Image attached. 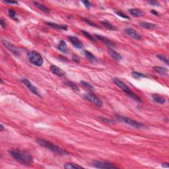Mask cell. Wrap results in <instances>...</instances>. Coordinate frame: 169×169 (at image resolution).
I'll use <instances>...</instances> for the list:
<instances>
[{"mask_svg": "<svg viewBox=\"0 0 169 169\" xmlns=\"http://www.w3.org/2000/svg\"><path fill=\"white\" fill-rule=\"evenodd\" d=\"M8 15L12 19L16 21H19V19H18L17 15V13H15V11H13V10L12 9H9L8 11Z\"/></svg>", "mask_w": 169, "mask_h": 169, "instance_id": "25", "label": "cell"}, {"mask_svg": "<svg viewBox=\"0 0 169 169\" xmlns=\"http://www.w3.org/2000/svg\"><path fill=\"white\" fill-rule=\"evenodd\" d=\"M34 4L35 5V6L37 7V8L39 9L41 11H42V12L45 13H50V9H49V8H48V7H46V6H44V5L37 2H34Z\"/></svg>", "mask_w": 169, "mask_h": 169, "instance_id": "18", "label": "cell"}, {"mask_svg": "<svg viewBox=\"0 0 169 169\" xmlns=\"http://www.w3.org/2000/svg\"><path fill=\"white\" fill-rule=\"evenodd\" d=\"M65 84H66L68 86L70 87L72 89L75 90V91H79V89L78 86H77V85H76L75 83H74L73 82H71V81H66V82H65Z\"/></svg>", "mask_w": 169, "mask_h": 169, "instance_id": "26", "label": "cell"}, {"mask_svg": "<svg viewBox=\"0 0 169 169\" xmlns=\"http://www.w3.org/2000/svg\"><path fill=\"white\" fill-rule=\"evenodd\" d=\"M93 166L97 168H103V169H116L117 168L116 166H114L112 164L109 162H103V161H95L93 162Z\"/></svg>", "mask_w": 169, "mask_h": 169, "instance_id": "7", "label": "cell"}, {"mask_svg": "<svg viewBox=\"0 0 169 169\" xmlns=\"http://www.w3.org/2000/svg\"><path fill=\"white\" fill-rule=\"evenodd\" d=\"M81 85H82L83 86H84V87H87V88L89 89H90V90L93 89V86L91 85V84L88 83L86 82V81H81Z\"/></svg>", "mask_w": 169, "mask_h": 169, "instance_id": "30", "label": "cell"}, {"mask_svg": "<svg viewBox=\"0 0 169 169\" xmlns=\"http://www.w3.org/2000/svg\"><path fill=\"white\" fill-rule=\"evenodd\" d=\"M36 141L40 146L46 148V149H49V150L52 151L56 153V154H58L60 155H69V153L68 151L62 149V148L57 146V145H54L52 143L50 142L49 141L38 138V139H36Z\"/></svg>", "mask_w": 169, "mask_h": 169, "instance_id": "2", "label": "cell"}, {"mask_svg": "<svg viewBox=\"0 0 169 169\" xmlns=\"http://www.w3.org/2000/svg\"><path fill=\"white\" fill-rule=\"evenodd\" d=\"M84 98L85 99H87L88 101L91 102L93 104H94L95 105H96V106L101 108L103 106V103L101 100V99H99L96 95H95V94L93 93H89L86 94Z\"/></svg>", "mask_w": 169, "mask_h": 169, "instance_id": "6", "label": "cell"}, {"mask_svg": "<svg viewBox=\"0 0 169 169\" xmlns=\"http://www.w3.org/2000/svg\"><path fill=\"white\" fill-rule=\"evenodd\" d=\"M102 24H103V25L104 26V27H105L106 29H108V30H116V29L115 27H114L113 24H112L110 23H109L108 21H102Z\"/></svg>", "mask_w": 169, "mask_h": 169, "instance_id": "23", "label": "cell"}, {"mask_svg": "<svg viewBox=\"0 0 169 169\" xmlns=\"http://www.w3.org/2000/svg\"><path fill=\"white\" fill-rule=\"evenodd\" d=\"M81 32H82L83 34H84V35L86 37H87L88 39H89L90 40H91L92 42H95V37H93L91 34H90L89 33H88V32L87 31H85V30H81Z\"/></svg>", "mask_w": 169, "mask_h": 169, "instance_id": "28", "label": "cell"}, {"mask_svg": "<svg viewBox=\"0 0 169 169\" xmlns=\"http://www.w3.org/2000/svg\"><path fill=\"white\" fill-rule=\"evenodd\" d=\"M115 13L117 14V15H118V16L120 17L124 18V19H130V17H129L127 15H125L124 13H121V12H120V11H115Z\"/></svg>", "mask_w": 169, "mask_h": 169, "instance_id": "31", "label": "cell"}, {"mask_svg": "<svg viewBox=\"0 0 169 169\" xmlns=\"http://www.w3.org/2000/svg\"><path fill=\"white\" fill-rule=\"evenodd\" d=\"M132 75L134 76V77L136 79H139L140 77H147V76H146L145 75L143 74V73H139V72H136V71H134L132 72Z\"/></svg>", "mask_w": 169, "mask_h": 169, "instance_id": "29", "label": "cell"}, {"mask_svg": "<svg viewBox=\"0 0 169 169\" xmlns=\"http://www.w3.org/2000/svg\"><path fill=\"white\" fill-rule=\"evenodd\" d=\"M85 54L86 58L91 62H96L97 60H96V58L95 57L92 53L86 50V51H85Z\"/></svg>", "mask_w": 169, "mask_h": 169, "instance_id": "24", "label": "cell"}, {"mask_svg": "<svg viewBox=\"0 0 169 169\" xmlns=\"http://www.w3.org/2000/svg\"><path fill=\"white\" fill-rule=\"evenodd\" d=\"M108 54H110L111 57L114 60H116V61H120V60H122V56L120 54H118V52L114 51V50L112 49H109L108 50Z\"/></svg>", "mask_w": 169, "mask_h": 169, "instance_id": "17", "label": "cell"}, {"mask_svg": "<svg viewBox=\"0 0 169 169\" xmlns=\"http://www.w3.org/2000/svg\"><path fill=\"white\" fill-rule=\"evenodd\" d=\"M72 58H73V60H74L75 62H80V58L79 57V56H77V55H73V56H72Z\"/></svg>", "mask_w": 169, "mask_h": 169, "instance_id": "37", "label": "cell"}, {"mask_svg": "<svg viewBox=\"0 0 169 169\" xmlns=\"http://www.w3.org/2000/svg\"><path fill=\"white\" fill-rule=\"evenodd\" d=\"M162 166H163V167H166V168H168V166H169V165H168V162H166V163H163L162 165Z\"/></svg>", "mask_w": 169, "mask_h": 169, "instance_id": "40", "label": "cell"}, {"mask_svg": "<svg viewBox=\"0 0 169 169\" xmlns=\"http://www.w3.org/2000/svg\"><path fill=\"white\" fill-rule=\"evenodd\" d=\"M82 3L85 5V6L87 8H90V7L92 6H91V3H90L89 2H88V1H83Z\"/></svg>", "mask_w": 169, "mask_h": 169, "instance_id": "35", "label": "cell"}, {"mask_svg": "<svg viewBox=\"0 0 169 169\" xmlns=\"http://www.w3.org/2000/svg\"><path fill=\"white\" fill-rule=\"evenodd\" d=\"M50 70L53 74L55 75L58 76V77H63L65 75V73L64 70L61 69V68H58L56 65H51L50 67Z\"/></svg>", "mask_w": 169, "mask_h": 169, "instance_id": "12", "label": "cell"}, {"mask_svg": "<svg viewBox=\"0 0 169 169\" xmlns=\"http://www.w3.org/2000/svg\"><path fill=\"white\" fill-rule=\"evenodd\" d=\"M148 3L152 5V6H158L160 5L158 2H155V1H149V2H148Z\"/></svg>", "mask_w": 169, "mask_h": 169, "instance_id": "36", "label": "cell"}, {"mask_svg": "<svg viewBox=\"0 0 169 169\" xmlns=\"http://www.w3.org/2000/svg\"><path fill=\"white\" fill-rule=\"evenodd\" d=\"M3 130H4V127H3V124H1V126H0V131H2Z\"/></svg>", "mask_w": 169, "mask_h": 169, "instance_id": "41", "label": "cell"}, {"mask_svg": "<svg viewBox=\"0 0 169 169\" xmlns=\"http://www.w3.org/2000/svg\"><path fill=\"white\" fill-rule=\"evenodd\" d=\"M153 69L155 70V71L157 72V73L161 75L162 77H166L168 76V70L166 68L160 66H155L153 68Z\"/></svg>", "mask_w": 169, "mask_h": 169, "instance_id": "16", "label": "cell"}, {"mask_svg": "<svg viewBox=\"0 0 169 169\" xmlns=\"http://www.w3.org/2000/svg\"><path fill=\"white\" fill-rule=\"evenodd\" d=\"M69 40L71 44L77 49H81L83 47V44L81 41L76 37H69Z\"/></svg>", "mask_w": 169, "mask_h": 169, "instance_id": "13", "label": "cell"}, {"mask_svg": "<svg viewBox=\"0 0 169 169\" xmlns=\"http://www.w3.org/2000/svg\"><path fill=\"white\" fill-rule=\"evenodd\" d=\"M116 117L117 119L119 121H120L121 122H123V123L126 124L130 125V126L135 127V128H141V127H142L143 126H144V124H141L140 122L131 119V118H127V117L124 116L116 115Z\"/></svg>", "mask_w": 169, "mask_h": 169, "instance_id": "5", "label": "cell"}, {"mask_svg": "<svg viewBox=\"0 0 169 169\" xmlns=\"http://www.w3.org/2000/svg\"><path fill=\"white\" fill-rule=\"evenodd\" d=\"M57 48L60 51L62 52H64V53L68 52V46H67L66 43H65V42L64 40L60 41V44H59V45L58 46Z\"/></svg>", "mask_w": 169, "mask_h": 169, "instance_id": "20", "label": "cell"}, {"mask_svg": "<svg viewBox=\"0 0 169 169\" xmlns=\"http://www.w3.org/2000/svg\"><path fill=\"white\" fill-rule=\"evenodd\" d=\"M2 44H3V46L7 49L9 52H11L12 54H13L14 55H19V51L18 50L17 48L13 45V44H11V42H9V41L6 40L5 39H2Z\"/></svg>", "mask_w": 169, "mask_h": 169, "instance_id": "9", "label": "cell"}, {"mask_svg": "<svg viewBox=\"0 0 169 169\" xmlns=\"http://www.w3.org/2000/svg\"><path fill=\"white\" fill-rule=\"evenodd\" d=\"M29 62L36 66H41L44 63L43 58L40 53L37 51H30L27 54Z\"/></svg>", "mask_w": 169, "mask_h": 169, "instance_id": "4", "label": "cell"}, {"mask_svg": "<svg viewBox=\"0 0 169 169\" xmlns=\"http://www.w3.org/2000/svg\"><path fill=\"white\" fill-rule=\"evenodd\" d=\"M46 24L47 25H48L49 27L54 28L55 29L57 30H68V26L65 24H58L54 23H51V22H48L46 23Z\"/></svg>", "mask_w": 169, "mask_h": 169, "instance_id": "15", "label": "cell"}, {"mask_svg": "<svg viewBox=\"0 0 169 169\" xmlns=\"http://www.w3.org/2000/svg\"><path fill=\"white\" fill-rule=\"evenodd\" d=\"M113 81H114V83L116 85V86H118L120 89H122V91H124L125 93L127 94L130 97H131V99H134L135 101L141 102V99L131 91V89H130L126 84H125L124 83L121 81L120 79L116 77V78H114V79H113Z\"/></svg>", "mask_w": 169, "mask_h": 169, "instance_id": "3", "label": "cell"}, {"mask_svg": "<svg viewBox=\"0 0 169 169\" xmlns=\"http://www.w3.org/2000/svg\"><path fill=\"white\" fill-rule=\"evenodd\" d=\"M5 3H8V4H14V5H18L19 3L16 1H5Z\"/></svg>", "mask_w": 169, "mask_h": 169, "instance_id": "38", "label": "cell"}, {"mask_svg": "<svg viewBox=\"0 0 169 169\" xmlns=\"http://www.w3.org/2000/svg\"><path fill=\"white\" fill-rule=\"evenodd\" d=\"M10 155L17 162L25 166H30L33 163V158L30 153L19 149H9L8 151Z\"/></svg>", "mask_w": 169, "mask_h": 169, "instance_id": "1", "label": "cell"}, {"mask_svg": "<svg viewBox=\"0 0 169 169\" xmlns=\"http://www.w3.org/2000/svg\"><path fill=\"white\" fill-rule=\"evenodd\" d=\"M152 97H153V100H154L155 102H156L157 103H158V104H163L166 103V100L164 97L161 96V95H157V94H153L152 95Z\"/></svg>", "mask_w": 169, "mask_h": 169, "instance_id": "19", "label": "cell"}, {"mask_svg": "<svg viewBox=\"0 0 169 169\" xmlns=\"http://www.w3.org/2000/svg\"><path fill=\"white\" fill-rule=\"evenodd\" d=\"M0 24H1V26H2V27L3 28V29H5L6 26H7V23H6V21L3 19H2V18H1V19H0Z\"/></svg>", "mask_w": 169, "mask_h": 169, "instance_id": "34", "label": "cell"}, {"mask_svg": "<svg viewBox=\"0 0 169 169\" xmlns=\"http://www.w3.org/2000/svg\"><path fill=\"white\" fill-rule=\"evenodd\" d=\"M64 168L65 169H73V168H83L81 166L77 165L75 163H72V162H68L64 165Z\"/></svg>", "mask_w": 169, "mask_h": 169, "instance_id": "21", "label": "cell"}, {"mask_svg": "<svg viewBox=\"0 0 169 169\" xmlns=\"http://www.w3.org/2000/svg\"><path fill=\"white\" fill-rule=\"evenodd\" d=\"M139 25L142 28H144L145 29H150V30H155L158 28V25L154 23H148V22H140Z\"/></svg>", "mask_w": 169, "mask_h": 169, "instance_id": "14", "label": "cell"}, {"mask_svg": "<svg viewBox=\"0 0 169 169\" xmlns=\"http://www.w3.org/2000/svg\"><path fill=\"white\" fill-rule=\"evenodd\" d=\"M84 21L86 22L87 23H88L89 25L92 26V27H99V26L97 25L96 24H95V23H94L93 22L89 20V19H84Z\"/></svg>", "mask_w": 169, "mask_h": 169, "instance_id": "33", "label": "cell"}, {"mask_svg": "<svg viewBox=\"0 0 169 169\" xmlns=\"http://www.w3.org/2000/svg\"><path fill=\"white\" fill-rule=\"evenodd\" d=\"M99 118H100L101 120H103V122H106V123H109V124H114V121L112 120H110V119H108V118H104V117L103 116H99Z\"/></svg>", "mask_w": 169, "mask_h": 169, "instance_id": "32", "label": "cell"}, {"mask_svg": "<svg viewBox=\"0 0 169 169\" xmlns=\"http://www.w3.org/2000/svg\"><path fill=\"white\" fill-rule=\"evenodd\" d=\"M22 82L24 84V85L27 87V88L29 89L31 92H33L34 95H36L37 96H39L40 98H42V96H41V94L40 93V92L38 91V89L34 86L30 82L29 79H22Z\"/></svg>", "mask_w": 169, "mask_h": 169, "instance_id": "8", "label": "cell"}, {"mask_svg": "<svg viewBox=\"0 0 169 169\" xmlns=\"http://www.w3.org/2000/svg\"><path fill=\"white\" fill-rule=\"evenodd\" d=\"M95 38H97L98 40H100L101 42H103L104 44H106L107 46H108V47L113 48L116 46V44L114 42H112V41H111L110 40L108 39V38H107L106 37H103V36L101 35H99V34H95Z\"/></svg>", "mask_w": 169, "mask_h": 169, "instance_id": "11", "label": "cell"}, {"mask_svg": "<svg viewBox=\"0 0 169 169\" xmlns=\"http://www.w3.org/2000/svg\"><path fill=\"white\" fill-rule=\"evenodd\" d=\"M124 32L129 37L134 38V39L137 40H140L142 39L140 34L135 29H132V28H126V29H124Z\"/></svg>", "mask_w": 169, "mask_h": 169, "instance_id": "10", "label": "cell"}, {"mask_svg": "<svg viewBox=\"0 0 169 169\" xmlns=\"http://www.w3.org/2000/svg\"><path fill=\"white\" fill-rule=\"evenodd\" d=\"M157 57L160 60H161V61L163 62L164 63H165L166 65H168V59L165 55H162V54H157Z\"/></svg>", "mask_w": 169, "mask_h": 169, "instance_id": "27", "label": "cell"}, {"mask_svg": "<svg viewBox=\"0 0 169 169\" xmlns=\"http://www.w3.org/2000/svg\"><path fill=\"white\" fill-rule=\"evenodd\" d=\"M129 11H130V13L131 15H134V17H139L143 16V15H144L143 13L139 9H131Z\"/></svg>", "mask_w": 169, "mask_h": 169, "instance_id": "22", "label": "cell"}, {"mask_svg": "<svg viewBox=\"0 0 169 169\" xmlns=\"http://www.w3.org/2000/svg\"><path fill=\"white\" fill-rule=\"evenodd\" d=\"M151 13L152 14H153V15H156V16H158V15H159L158 13H157L155 10H151Z\"/></svg>", "mask_w": 169, "mask_h": 169, "instance_id": "39", "label": "cell"}]
</instances>
